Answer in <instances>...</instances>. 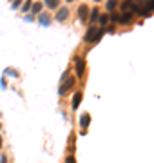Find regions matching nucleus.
I'll list each match as a JSON object with an SVG mask.
<instances>
[{
  "mask_svg": "<svg viewBox=\"0 0 154 163\" xmlns=\"http://www.w3.org/2000/svg\"><path fill=\"white\" fill-rule=\"evenodd\" d=\"M102 36H103V29H98L96 26H91L89 29H87V33H85L83 40H85L87 44H94V42H98Z\"/></svg>",
  "mask_w": 154,
  "mask_h": 163,
  "instance_id": "nucleus-1",
  "label": "nucleus"
},
{
  "mask_svg": "<svg viewBox=\"0 0 154 163\" xmlns=\"http://www.w3.org/2000/svg\"><path fill=\"white\" fill-rule=\"evenodd\" d=\"M74 83H76V80L74 78H65L63 82H62V85H60V89H58V92H60V96H63V94H67V92L74 87Z\"/></svg>",
  "mask_w": 154,
  "mask_h": 163,
  "instance_id": "nucleus-2",
  "label": "nucleus"
},
{
  "mask_svg": "<svg viewBox=\"0 0 154 163\" xmlns=\"http://www.w3.org/2000/svg\"><path fill=\"white\" fill-rule=\"evenodd\" d=\"M76 78L78 80H82L83 78V74H85V60H82V58H76Z\"/></svg>",
  "mask_w": 154,
  "mask_h": 163,
  "instance_id": "nucleus-3",
  "label": "nucleus"
},
{
  "mask_svg": "<svg viewBox=\"0 0 154 163\" xmlns=\"http://www.w3.org/2000/svg\"><path fill=\"white\" fill-rule=\"evenodd\" d=\"M69 16V9L67 7H58L56 11V22H65Z\"/></svg>",
  "mask_w": 154,
  "mask_h": 163,
  "instance_id": "nucleus-4",
  "label": "nucleus"
},
{
  "mask_svg": "<svg viewBox=\"0 0 154 163\" xmlns=\"http://www.w3.org/2000/svg\"><path fill=\"white\" fill-rule=\"evenodd\" d=\"M78 18H80V22H85L87 18H89V7H87L85 4H82L78 7Z\"/></svg>",
  "mask_w": 154,
  "mask_h": 163,
  "instance_id": "nucleus-5",
  "label": "nucleus"
},
{
  "mask_svg": "<svg viewBox=\"0 0 154 163\" xmlns=\"http://www.w3.org/2000/svg\"><path fill=\"white\" fill-rule=\"evenodd\" d=\"M89 123H91V114H89V112L82 114V116H80V127H82L83 131H87V127H89Z\"/></svg>",
  "mask_w": 154,
  "mask_h": 163,
  "instance_id": "nucleus-6",
  "label": "nucleus"
},
{
  "mask_svg": "<svg viewBox=\"0 0 154 163\" xmlns=\"http://www.w3.org/2000/svg\"><path fill=\"white\" fill-rule=\"evenodd\" d=\"M130 18H133V13H130V11H125L122 16H118V24H129Z\"/></svg>",
  "mask_w": 154,
  "mask_h": 163,
  "instance_id": "nucleus-7",
  "label": "nucleus"
},
{
  "mask_svg": "<svg viewBox=\"0 0 154 163\" xmlns=\"http://www.w3.org/2000/svg\"><path fill=\"white\" fill-rule=\"evenodd\" d=\"M82 92H76V94L73 96V111H76L78 107H80V103H82Z\"/></svg>",
  "mask_w": 154,
  "mask_h": 163,
  "instance_id": "nucleus-8",
  "label": "nucleus"
},
{
  "mask_svg": "<svg viewBox=\"0 0 154 163\" xmlns=\"http://www.w3.org/2000/svg\"><path fill=\"white\" fill-rule=\"evenodd\" d=\"M96 20H98V7H93L91 9V15H89V22H91V24H94Z\"/></svg>",
  "mask_w": 154,
  "mask_h": 163,
  "instance_id": "nucleus-9",
  "label": "nucleus"
},
{
  "mask_svg": "<svg viewBox=\"0 0 154 163\" xmlns=\"http://www.w3.org/2000/svg\"><path fill=\"white\" fill-rule=\"evenodd\" d=\"M49 22H51V18H49L47 13H42V15H40V24H42V26H49Z\"/></svg>",
  "mask_w": 154,
  "mask_h": 163,
  "instance_id": "nucleus-10",
  "label": "nucleus"
},
{
  "mask_svg": "<svg viewBox=\"0 0 154 163\" xmlns=\"http://www.w3.org/2000/svg\"><path fill=\"white\" fill-rule=\"evenodd\" d=\"M43 2H46V6H47L49 9H56L58 4H60V0H43Z\"/></svg>",
  "mask_w": 154,
  "mask_h": 163,
  "instance_id": "nucleus-11",
  "label": "nucleus"
},
{
  "mask_svg": "<svg viewBox=\"0 0 154 163\" xmlns=\"http://www.w3.org/2000/svg\"><path fill=\"white\" fill-rule=\"evenodd\" d=\"M114 7H116V0H107L105 9H107L109 13H113V11H114Z\"/></svg>",
  "mask_w": 154,
  "mask_h": 163,
  "instance_id": "nucleus-12",
  "label": "nucleus"
},
{
  "mask_svg": "<svg viewBox=\"0 0 154 163\" xmlns=\"http://www.w3.org/2000/svg\"><path fill=\"white\" fill-rule=\"evenodd\" d=\"M133 6H134L133 0H125V2L122 4V9H123V11H129V9H133Z\"/></svg>",
  "mask_w": 154,
  "mask_h": 163,
  "instance_id": "nucleus-13",
  "label": "nucleus"
},
{
  "mask_svg": "<svg viewBox=\"0 0 154 163\" xmlns=\"http://www.w3.org/2000/svg\"><path fill=\"white\" fill-rule=\"evenodd\" d=\"M107 22H109V15H100V26H107Z\"/></svg>",
  "mask_w": 154,
  "mask_h": 163,
  "instance_id": "nucleus-14",
  "label": "nucleus"
},
{
  "mask_svg": "<svg viewBox=\"0 0 154 163\" xmlns=\"http://www.w3.org/2000/svg\"><path fill=\"white\" fill-rule=\"evenodd\" d=\"M31 6H33V2H31V0H26V2H24V6H22V11H24V13H27V9H31Z\"/></svg>",
  "mask_w": 154,
  "mask_h": 163,
  "instance_id": "nucleus-15",
  "label": "nucleus"
},
{
  "mask_svg": "<svg viewBox=\"0 0 154 163\" xmlns=\"http://www.w3.org/2000/svg\"><path fill=\"white\" fill-rule=\"evenodd\" d=\"M31 7H33V9H31L33 13H40V11H42V4H38V2H36V4H33Z\"/></svg>",
  "mask_w": 154,
  "mask_h": 163,
  "instance_id": "nucleus-16",
  "label": "nucleus"
},
{
  "mask_svg": "<svg viewBox=\"0 0 154 163\" xmlns=\"http://www.w3.org/2000/svg\"><path fill=\"white\" fill-rule=\"evenodd\" d=\"M6 74H9V76H15V78L18 76V73H16V71H13V69H6Z\"/></svg>",
  "mask_w": 154,
  "mask_h": 163,
  "instance_id": "nucleus-17",
  "label": "nucleus"
},
{
  "mask_svg": "<svg viewBox=\"0 0 154 163\" xmlns=\"http://www.w3.org/2000/svg\"><path fill=\"white\" fill-rule=\"evenodd\" d=\"M65 161H67V163H76V159L73 156H67V159H65Z\"/></svg>",
  "mask_w": 154,
  "mask_h": 163,
  "instance_id": "nucleus-18",
  "label": "nucleus"
},
{
  "mask_svg": "<svg viewBox=\"0 0 154 163\" xmlns=\"http://www.w3.org/2000/svg\"><path fill=\"white\" fill-rule=\"evenodd\" d=\"M20 6V0H15V2H13V9H16Z\"/></svg>",
  "mask_w": 154,
  "mask_h": 163,
  "instance_id": "nucleus-19",
  "label": "nucleus"
},
{
  "mask_svg": "<svg viewBox=\"0 0 154 163\" xmlns=\"http://www.w3.org/2000/svg\"><path fill=\"white\" fill-rule=\"evenodd\" d=\"M0 163H7V158H6V156H2V158H0Z\"/></svg>",
  "mask_w": 154,
  "mask_h": 163,
  "instance_id": "nucleus-20",
  "label": "nucleus"
},
{
  "mask_svg": "<svg viewBox=\"0 0 154 163\" xmlns=\"http://www.w3.org/2000/svg\"><path fill=\"white\" fill-rule=\"evenodd\" d=\"M0 149H2V138H0Z\"/></svg>",
  "mask_w": 154,
  "mask_h": 163,
  "instance_id": "nucleus-21",
  "label": "nucleus"
},
{
  "mask_svg": "<svg viewBox=\"0 0 154 163\" xmlns=\"http://www.w3.org/2000/svg\"><path fill=\"white\" fill-rule=\"evenodd\" d=\"M94 2H102V0H94Z\"/></svg>",
  "mask_w": 154,
  "mask_h": 163,
  "instance_id": "nucleus-22",
  "label": "nucleus"
},
{
  "mask_svg": "<svg viewBox=\"0 0 154 163\" xmlns=\"http://www.w3.org/2000/svg\"><path fill=\"white\" fill-rule=\"evenodd\" d=\"M67 2H73V0H67Z\"/></svg>",
  "mask_w": 154,
  "mask_h": 163,
  "instance_id": "nucleus-23",
  "label": "nucleus"
},
{
  "mask_svg": "<svg viewBox=\"0 0 154 163\" xmlns=\"http://www.w3.org/2000/svg\"><path fill=\"white\" fill-rule=\"evenodd\" d=\"M0 127H2V125H0Z\"/></svg>",
  "mask_w": 154,
  "mask_h": 163,
  "instance_id": "nucleus-24",
  "label": "nucleus"
}]
</instances>
